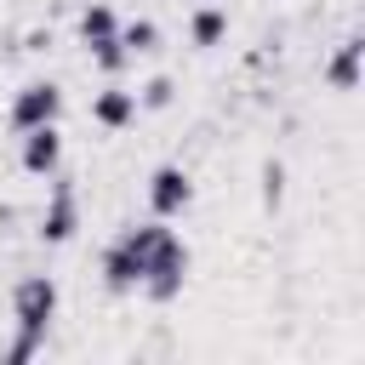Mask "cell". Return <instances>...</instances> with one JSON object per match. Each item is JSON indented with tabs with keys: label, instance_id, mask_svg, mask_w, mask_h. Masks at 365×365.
<instances>
[{
	"label": "cell",
	"instance_id": "obj_1",
	"mask_svg": "<svg viewBox=\"0 0 365 365\" xmlns=\"http://www.w3.org/2000/svg\"><path fill=\"white\" fill-rule=\"evenodd\" d=\"M131 234V245H137V257H143V279H137V291L148 297V302H177L182 297V285H188V268H194V251H188V240L177 234V228H165L160 217H148V222H131L125 228Z\"/></svg>",
	"mask_w": 365,
	"mask_h": 365
},
{
	"label": "cell",
	"instance_id": "obj_2",
	"mask_svg": "<svg viewBox=\"0 0 365 365\" xmlns=\"http://www.w3.org/2000/svg\"><path fill=\"white\" fill-rule=\"evenodd\" d=\"M57 302H63V291H57L51 274H23V279L11 285V319H17V331L46 336L51 319H57Z\"/></svg>",
	"mask_w": 365,
	"mask_h": 365
},
{
	"label": "cell",
	"instance_id": "obj_3",
	"mask_svg": "<svg viewBox=\"0 0 365 365\" xmlns=\"http://www.w3.org/2000/svg\"><path fill=\"white\" fill-rule=\"evenodd\" d=\"M74 228H80V188H74L68 177H57L51 194H46V205H40V217H34V234H40L46 245H68Z\"/></svg>",
	"mask_w": 365,
	"mask_h": 365
},
{
	"label": "cell",
	"instance_id": "obj_4",
	"mask_svg": "<svg viewBox=\"0 0 365 365\" xmlns=\"http://www.w3.org/2000/svg\"><path fill=\"white\" fill-rule=\"evenodd\" d=\"M57 114H63V86H57V80H23V86H17V97H11V108H6L11 131L51 125Z\"/></svg>",
	"mask_w": 365,
	"mask_h": 365
},
{
	"label": "cell",
	"instance_id": "obj_5",
	"mask_svg": "<svg viewBox=\"0 0 365 365\" xmlns=\"http://www.w3.org/2000/svg\"><path fill=\"white\" fill-rule=\"evenodd\" d=\"M97 274H103V291H114V297H131V291H137V279H143V257H137V245H131L125 228L103 245Z\"/></svg>",
	"mask_w": 365,
	"mask_h": 365
},
{
	"label": "cell",
	"instance_id": "obj_6",
	"mask_svg": "<svg viewBox=\"0 0 365 365\" xmlns=\"http://www.w3.org/2000/svg\"><path fill=\"white\" fill-rule=\"evenodd\" d=\"M194 205V177L182 171V165H154V177H148V211L160 217V222H171V217H182Z\"/></svg>",
	"mask_w": 365,
	"mask_h": 365
},
{
	"label": "cell",
	"instance_id": "obj_7",
	"mask_svg": "<svg viewBox=\"0 0 365 365\" xmlns=\"http://www.w3.org/2000/svg\"><path fill=\"white\" fill-rule=\"evenodd\" d=\"M17 137H23L17 143V165L29 177H57V165H63V131H57V120L51 125H29Z\"/></svg>",
	"mask_w": 365,
	"mask_h": 365
},
{
	"label": "cell",
	"instance_id": "obj_8",
	"mask_svg": "<svg viewBox=\"0 0 365 365\" xmlns=\"http://www.w3.org/2000/svg\"><path fill=\"white\" fill-rule=\"evenodd\" d=\"M91 120H97L103 131H125V125L137 120V91L120 86V80H108V86L91 97Z\"/></svg>",
	"mask_w": 365,
	"mask_h": 365
},
{
	"label": "cell",
	"instance_id": "obj_9",
	"mask_svg": "<svg viewBox=\"0 0 365 365\" xmlns=\"http://www.w3.org/2000/svg\"><path fill=\"white\" fill-rule=\"evenodd\" d=\"M359 74H365V40L348 34V40H336V51L325 57V86H331V91H354Z\"/></svg>",
	"mask_w": 365,
	"mask_h": 365
},
{
	"label": "cell",
	"instance_id": "obj_10",
	"mask_svg": "<svg viewBox=\"0 0 365 365\" xmlns=\"http://www.w3.org/2000/svg\"><path fill=\"white\" fill-rule=\"evenodd\" d=\"M74 29H80V46L114 40V34H120V11H114L108 0H86V6H80V23H74Z\"/></svg>",
	"mask_w": 365,
	"mask_h": 365
},
{
	"label": "cell",
	"instance_id": "obj_11",
	"mask_svg": "<svg viewBox=\"0 0 365 365\" xmlns=\"http://www.w3.org/2000/svg\"><path fill=\"white\" fill-rule=\"evenodd\" d=\"M285 182H291L285 160H274V154H268V160L257 165V200H262V211H268V217H274V211L285 205Z\"/></svg>",
	"mask_w": 365,
	"mask_h": 365
},
{
	"label": "cell",
	"instance_id": "obj_12",
	"mask_svg": "<svg viewBox=\"0 0 365 365\" xmlns=\"http://www.w3.org/2000/svg\"><path fill=\"white\" fill-rule=\"evenodd\" d=\"M222 34H228V11L222 6H200L188 17V40L194 46H222Z\"/></svg>",
	"mask_w": 365,
	"mask_h": 365
},
{
	"label": "cell",
	"instance_id": "obj_13",
	"mask_svg": "<svg viewBox=\"0 0 365 365\" xmlns=\"http://www.w3.org/2000/svg\"><path fill=\"white\" fill-rule=\"evenodd\" d=\"M120 46H125L131 57H154V51H160V23H154V17H131V23H120Z\"/></svg>",
	"mask_w": 365,
	"mask_h": 365
},
{
	"label": "cell",
	"instance_id": "obj_14",
	"mask_svg": "<svg viewBox=\"0 0 365 365\" xmlns=\"http://www.w3.org/2000/svg\"><path fill=\"white\" fill-rule=\"evenodd\" d=\"M171 97H177V80L154 74L148 86H137V114H160V108H171Z\"/></svg>",
	"mask_w": 365,
	"mask_h": 365
},
{
	"label": "cell",
	"instance_id": "obj_15",
	"mask_svg": "<svg viewBox=\"0 0 365 365\" xmlns=\"http://www.w3.org/2000/svg\"><path fill=\"white\" fill-rule=\"evenodd\" d=\"M86 51H91V63H97V68H103L108 80H114V74H120V68L131 63V51L120 46V34H114V40H97V46H86Z\"/></svg>",
	"mask_w": 365,
	"mask_h": 365
},
{
	"label": "cell",
	"instance_id": "obj_16",
	"mask_svg": "<svg viewBox=\"0 0 365 365\" xmlns=\"http://www.w3.org/2000/svg\"><path fill=\"white\" fill-rule=\"evenodd\" d=\"M40 348H46V336H34V331H17V336L0 348V365H29V359H40Z\"/></svg>",
	"mask_w": 365,
	"mask_h": 365
}]
</instances>
